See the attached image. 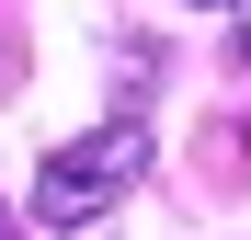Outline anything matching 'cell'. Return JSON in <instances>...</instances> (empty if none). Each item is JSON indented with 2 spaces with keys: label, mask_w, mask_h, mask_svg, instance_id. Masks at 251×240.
I'll return each instance as SVG.
<instances>
[{
  "label": "cell",
  "mask_w": 251,
  "mask_h": 240,
  "mask_svg": "<svg viewBox=\"0 0 251 240\" xmlns=\"http://www.w3.org/2000/svg\"><path fill=\"white\" fill-rule=\"evenodd\" d=\"M137 172H149V126H137V114H114V126L69 137L46 172H34V229H92Z\"/></svg>",
  "instance_id": "cell-1"
},
{
  "label": "cell",
  "mask_w": 251,
  "mask_h": 240,
  "mask_svg": "<svg viewBox=\"0 0 251 240\" xmlns=\"http://www.w3.org/2000/svg\"><path fill=\"white\" fill-rule=\"evenodd\" d=\"M194 12H228V0H194Z\"/></svg>",
  "instance_id": "cell-2"
}]
</instances>
